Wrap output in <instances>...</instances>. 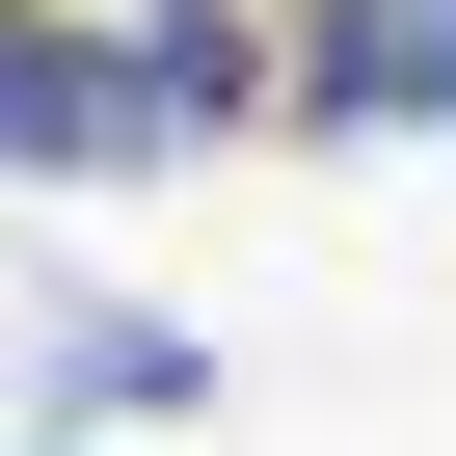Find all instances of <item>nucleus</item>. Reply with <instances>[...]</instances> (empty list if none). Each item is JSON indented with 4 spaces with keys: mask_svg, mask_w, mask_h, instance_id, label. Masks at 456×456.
<instances>
[{
    "mask_svg": "<svg viewBox=\"0 0 456 456\" xmlns=\"http://www.w3.org/2000/svg\"><path fill=\"white\" fill-rule=\"evenodd\" d=\"M296 108L322 134H456V0H322L296 28Z\"/></svg>",
    "mask_w": 456,
    "mask_h": 456,
    "instance_id": "f257e3e1",
    "label": "nucleus"
},
{
    "mask_svg": "<svg viewBox=\"0 0 456 456\" xmlns=\"http://www.w3.org/2000/svg\"><path fill=\"white\" fill-rule=\"evenodd\" d=\"M28 161H81V28L0 0V188H28Z\"/></svg>",
    "mask_w": 456,
    "mask_h": 456,
    "instance_id": "f03ea898",
    "label": "nucleus"
}]
</instances>
